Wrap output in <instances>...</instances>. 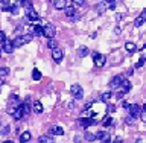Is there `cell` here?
Segmentation results:
<instances>
[{"mask_svg":"<svg viewBox=\"0 0 146 143\" xmlns=\"http://www.w3.org/2000/svg\"><path fill=\"white\" fill-rule=\"evenodd\" d=\"M91 57H93V63H94L96 67H102L104 64L107 63V57L102 55V53H99V52H93Z\"/></svg>","mask_w":146,"mask_h":143,"instance_id":"cell-1","label":"cell"},{"mask_svg":"<svg viewBox=\"0 0 146 143\" xmlns=\"http://www.w3.org/2000/svg\"><path fill=\"white\" fill-rule=\"evenodd\" d=\"M70 93L75 99H82L84 98V90H82V87L79 84H73L70 87Z\"/></svg>","mask_w":146,"mask_h":143,"instance_id":"cell-2","label":"cell"},{"mask_svg":"<svg viewBox=\"0 0 146 143\" xmlns=\"http://www.w3.org/2000/svg\"><path fill=\"white\" fill-rule=\"evenodd\" d=\"M43 35H44L47 40L53 38V37L56 35V27H55L53 25H46V26H43Z\"/></svg>","mask_w":146,"mask_h":143,"instance_id":"cell-3","label":"cell"},{"mask_svg":"<svg viewBox=\"0 0 146 143\" xmlns=\"http://www.w3.org/2000/svg\"><path fill=\"white\" fill-rule=\"evenodd\" d=\"M128 111H129V116L132 119H135V117H139L140 116V111H141V107L139 104H131L129 107H128Z\"/></svg>","mask_w":146,"mask_h":143,"instance_id":"cell-4","label":"cell"},{"mask_svg":"<svg viewBox=\"0 0 146 143\" xmlns=\"http://www.w3.org/2000/svg\"><path fill=\"white\" fill-rule=\"evenodd\" d=\"M123 79H125V78H123V75H116L111 81H110V88H119Z\"/></svg>","mask_w":146,"mask_h":143,"instance_id":"cell-5","label":"cell"},{"mask_svg":"<svg viewBox=\"0 0 146 143\" xmlns=\"http://www.w3.org/2000/svg\"><path fill=\"white\" fill-rule=\"evenodd\" d=\"M52 58H53V61H55V63H61V61H62V58H64L62 50L59 49V47L53 49V50H52Z\"/></svg>","mask_w":146,"mask_h":143,"instance_id":"cell-6","label":"cell"},{"mask_svg":"<svg viewBox=\"0 0 146 143\" xmlns=\"http://www.w3.org/2000/svg\"><path fill=\"white\" fill-rule=\"evenodd\" d=\"M64 11H66V15L70 18V20H76V18H78V17H76L78 14H76V11H75V8H73V5H67Z\"/></svg>","mask_w":146,"mask_h":143,"instance_id":"cell-7","label":"cell"},{"mask_svg":"<svg viewBox=\"0 0 146 143\" xmlns=\"http://www.w3.org/2000/svg\"><path fill=\"white\" fill-rule=\"evenodd\" d=\"M2 50L3 52H6V53H12V50H14V46H12V40H5L3 43H2Z\"/></svg>","mask_w":146,"mask_h":143,"instance_id":"cell-8","label":"cell"},{"mask_svg":"<svg viewBox=\"0 0 146 143\" xmlns=\"http://www.w3.org/2000/svg\"><path fill=\"white\" fill-rule=\"evenodd\" d=\"M119 88H120V91H119V93H122V94L128 93V91L131 90V82L128 81V79H123V81H122V84H120V87H119Z\"/></svg>","mask_w":146,"mask_h":143,"instance_id":"cell-9","label":"cell"},{"mask_svg":"<svg viewBox=\"0 0 146 143\" xmlns=\"http://www.w3.org/2000/svg\"><path fill=\"white\" fill-rule=\"evenodd\" d=\"M12 117L15 119V120H20V119L23 117V110H21V105H18V107L15 110H12Z\"/></svg>","mask_w":146,"mask_h":143,"instance_id":"cell-10","label":"cell"},{"mask_svg":"<svg viewBox=\"0 0 146 143\" xmlns=\"http://www.w3.org/2000/svg\"><path fill=\"white\" fill-rule=\"evenodd\" d=\"M145 21H146V15H145V11H143V12H141V15H139V17L135 18L134 26H135V27H140V26L145 25Z\"/></svg>","mask_w":146,"mask_h":143,"instance_id":"cell-11","label":"cell"},{"mask_svg":"<svg viewBox=\"0 0 146 143\" xmlns=\"http://www.w3.org/2000/svg\"><path fill=\"white\" fill-rule=\"evenodd\" d=\"M27 18H29L31 21H38L40 17H38V14H36L35 9L32 8V9H27Z\"/></svg>","mask_w":146,"mask_h":143,"instance_id":"cell-12","label":"cell"},{"mask_svg":"<svg viewBox=\"0 0 146 143\" xmlns=\"http://www.w3.org/2000/svg\"><path fill=\"white\" fill-rule=\"evenodd\" d=\"M32 110H34V113L41 114V113H43V104H41L40 100H35V102L32 104Z\"/></svg>","mask_w":146,"mask_h":143,"instance_id":"cell-13","label":"cell"},{"mask_svg":"<svg viewBox=\"0 0 146 143\" xmlns=\"http://www.w3.org/2000/svg\"><path fill=\"white\" fill-rule=\"evenodd\" d=\"M79 123H81V126H84V128H88L90 125H93V123H94V119L82 117V119H79Z\"/></svg>","mask_w":146,"mask_h":143,"instance_id":"cell-14","label":"cell"},{"mask_svg":"<svg viewBox=\"0 0 146 143\" xmlns=\"http://www.w3.org/2000/svg\"><path fill=\"white\" fill-rule=\"evenodd\" d=\"M64 134V130L61 126H58V125H55L50 128V136H62Z\"/></svg>","mask_w":146,"mask_h":143,"instance_id":"cell-15","label":"cell"},{"mask_svg":"<svg viewBox=\"0 0 146 143\" xmlns=\"http://www.w3.org/2000/svg\"><path fill=\"white\" fill-rule=\"evenodd\" d=\"M88 53H90V50H88V47H87V46H81V47L78 49V57H79V58H84V57H87Z\"/></svg>","mask_w":146,"mask_h":143,"instance_id":"cell-16","label":"cell"},{"mask_svg":"<svg viewBox=\"0 0 146 143\" xmlns=\"http://www.w3.org/2000/svg\"><path fill=\"white\" fill-rule=\"evenodd\" d=\"M36 35V37H40V35H43V26H40V25H34L32 26V37Z\"/></svg>","mask_w":146,"mask_h":143,"instance_id":"cell-17","label":"cell"},{"mask_svg":"<svg viewBox=\"0 0 146 143\" xmlns=\"http://www.w3.org/2000/svg\"><path fill=\"white\" fill-rule=\"evenodd\" d=\"M53 6L56 8V9H62V11H64V9H66V6H67V2H66V0H55V5H53Z\"/></svg>","mask_w":146,"mask_h":143,"instance_id":"cell-18","label":"cell"},{"mask_svg":"<svg viewBox=\"0 0 146 143\" xmlns=\"http://www.w3.org/2000/svg\"><path fill=\"white\" fill-rule=\"evenodd\" d=\"M38 143H55L52 136H41L38 139Z\"/></svg>","mask_w":146,"mask_h":143,"instance_id":"cell-19","label":"cell"},{"mask_svg":"<svg viewBox=\"0 0 146 143\" xmlns=\"http://www.w3.org/2000/svg\"><path fill=\"white\" fill-rule=\"evenodd\" d=\"M31 140V132L29 131H25V132H21L20 134V142L21 143H27Z\"/></svg>","mask_w":146,"mask_h":143,"instance_id":"cell-20","label":"cell"},{"mask_svg":"<svg viewBox=\"0 0 146 143\" xmlns=\"http://www.w3.org/2000/svg\"><path fill=\"white\" fill-rule=\"evenodd\" d=\"M96 136V140H105V139H108V137H110V134H108V132L107 131H99L98 132V134H94Z\"/></svg>","mask_w":146,"mask_h":143,"instance_id":"cell-21","label":"cell"},{"mask_svg":"<svg viewBox=\"0 0 146 143\" xmlns=\"http://www.w3.org/2000/svg\"><path fill=\"white\" fill-rule=\"evenodd\" d=\"M111 98H113L111 91H105V93H102V96H100V100H102V102H108Z\"/></svg>","mask_w":146,"mask_h":143,"instance_id":"cell-22","label":"cell"},{"mask_svg":"<svg viewBox=\"0 0 146 143\" xmlns=\"http://www.w3.org/2000/svg\"><path fill=\"white\" fill-rule=\"evenodd\" d=\"M21 40H23V44H27V43H31V41L34 40V37H32V34H23Z\"/></svg>","mask_w":146,"mask_h":143,"instance_id":"cell-23","label":"cell"},{"mask_svg":"<svg viewBox=\"0 0 146 143\" xmlns=\"http://www.w3.org/2000/svg\"><path fill=\"white\" fill-rule=\"evenodd\" d=\"M32 79H34V81H40L41 79V72L36 70V69H34V70H32Z\"/></svg>","mask_w":146,"mask_h":143,"instance_id":"cell-24","label":"cell"},{"mask_svg":"<svg viewBox=\"0 0 146 143\" xmlns=\"http://www.w3.org/2000/svg\"><path fill=\"white\" fill-rule=\"evenodd\" d=\"M96 9H98V14H99V15H102V14L105 12V9H107V5H105V2H102V3L98 5V8H96Z\"/></svg>","mask_w":146,"mask_h":143,"instance_id":"cell-25","label":"cell"},{"mask_svg":"<svg viewBox=\"0 0 146 143\" xmlns=\"http://www.w3.org/2000/svg\"><path fill=\"white\" fill-rule=\"evenodd\" d=\"M9 5H11L9 0H0V6H2L3 11H9Z\"/></svg>","mask_w":146,"mask_h":143,"instance_id":"cell-26","label":"cell"},{"mask_svg":"<svg viewBox=\"0 0 146 143\" xmlns=\"http://www.w3.org/2000/svg\"><path fill=\"white\" fill-rule=\"evenodd\" d=\"M125 49L128 50V52H135V50H137L135 44H134V43H129V41H128V43L125 44Z\"/></svg>","mask_w":146,"mask_h":143,"instance_id":"cell-27","label":"cell"},{"mask_svg":"<svg viewBox=\"0 0 146 143\" xmlns=\"http://www.w3.org/2000/svg\"><path fill=\"white\" fill-rule=\"evenodd\" d=\"M47 47H49V49H52V50H53V49H56V47H58V43H56V40L50 38V40L47 41Z\"/></svg>","mask_w":146,"mask_h":143,"instance_id":"cell-28","label":"cell"},{"mask_svg":"<svg viewBox=\"0 0 146 143\" xmlns=\"http://www.w3.org/2000/svg\"><path fill=\"white\" fill-rule=\"evenodd\" d=\"M8 75H9V69L8 67H0V78L8 76Z\"/></svg>","mask_w":146,"mask_h":143,"instance_id":"cell-29","label":"cell"},{"mask_svg":"<svg viewBox=\"0 0 146 143\" xmlns=\"http://www.w3.org/2000/svg\"><path fill=\"white\" fill-rule=\"evenodd\" d=\"M85 140L87 142H94L96 140V136L91 134V132H85Z\"/></svg>","mask_w":146,"mask_h":143,"instance_id":"cell-30","label":"cell"},{"mask_svg":"<svg viewBox=\"0 0 146 143\" xmlns=\"http://www.w3.org/2000/svg\"><path fill=\"white\" fill-rule=\"evenodd\" d=\"M9 131H11V126L6 125V126H3V130L0 131V134H2V136H8V134H9Z\"/></svg>","mask_w":146,"mask_h":143,"instance_id":"cell-31","label":"cell"},{"mask_svg":"<svg viewBox=\"0 0 146 143\" xmlns=\"http://www.w3.org/2000/svg\"><path fill=\"white\" fill-rule=\"evenodd\" d=\"M140 119H141V122H146V107L141 108V111H140Z\"/></svg>","mask_w":146,"mask_h":143,"instance_id":"cell-32","label":"cell"},{"mask_svg":"<svg viewBox=\"0 0 146 143\" xmlns=\"http://www.w3.org/2000/svg\"><path fill=\"white\" fill-rule=\"evenodd\" d=\"M145 59H146V58H145V55H141V58L139 59V63H137V64H135V67H137V69H140V67H143V64H145Z\"/></svg>","mask_w":146,"mask_h":143,"instance_id":"cell-33","label":"cell"},{"mask_svg":"<svg viewBox=\"0 0 146 143\" xmlns=\"http://www.w3.org/2000/svg\"><path fill=\"white\" fill-rule=\"evenodd\" d=\"M111 123H113V119H111V117H105V120H104V126H105V128H108Z\"/></svg>","mask_w":146,"mask_h":143,"instance_id":"cell-34","label":"cell"},{"mask_svg":"<svg viewBox=\"0 0 146 143\" xmlns=\"http://www.w3.org/2000/svg\"><path fill=\"white\" fill-rule=\"evenodd\" d=\"M134 120H135V119H132L131 116H128V117L125 119V123H126V125H132V123H134Z\"/></svg>","mask_w":146,"mask_h":143,"instance_id":"cell-35","label":"cell"},{"mask_svg":"<svg viewBox=\"0 0 146 143\" xmlns=\"http://www.w3.org/2000/svg\"><path fill=\"white\" fill-rule=\"evenodd\" d=\"M107 8H110V9H114V8H116V2H114V0H111V2H108V3H107Z\"/></svg>","mask_w":146,"mask_h":143,"instance_id":"cell-36","label":"cell"},{"mask_svg":"<svg viewBox=\"0 0 146 143\" xmlns=\"http://www.w3.org/2000/svg\"><path fill=\"white\" fill-rule=\"evenodd\" d=\"M5 40H6V35H5V32H3V31H0V44H2Z\"/></svg>","mask_w":146,"mask_h":143,"instance_id":"cell-37","label":"cell"},{"mask_svg":"<svg viewBox=\"0 0 146 143\" xmlns=\"http://www.w3.org/2000/svg\"><path fill=\"white\" fill-rule=\"evenodd\" d=\"M72 3L78 5V6H81V5H84V0H72Z\"/></svg>","mask_w":146,"mask_h":143,"instance_id":"cell-38","label":"cell"},{"mask_svg":"<svg viewBox=\"0 0 146 143\" xmlns=\"http://www.w3.org/2000/svg\"><path fill=\"white\" fill-rule=\"evenodd\" d=\"M113 143H123V140H122V137H116V139L113 140Z\"/></svg>","mask_w":146,"mask_h":143,"instance_id":"cell-39","label":"cell"},{"mask_svg":"<svg viewBox=\"0 0 146 143\" xmlns=\"http://www.w3.org/2000/svg\"><path fill=\"white\" fill-rule=\"evenodd\" d=\"M75 143H81V137H79V136L75 137Z\"/></svg>","mask_w":146,"mask_h":143,"instance_id":"cell-40","label":"cell"},{"mask_svg":"<svg viewBox=\"0 0 146 143\" xmlns=\"http://www.w3.org/2000/svg\"><path fill=\"white\" fill-rule=\"evenodd\" d=\"M122 107L123 108H128V107H129V104H128V102H122Z\"/></svg>","mask_w":146,"mask_h":143,"instance_id":"cell-41","label":"cell"},{"mask_svg":"<svg viewBox=\"0 0 146 143\" xmlns=\"http://www.w3.org/2000/svg\"><path fill=\"white\" fill-rule=\"evenodd\" d=\"M2 87H3V79L0 78V88H2Z\"/></svg>","mask_w":146,"mask_h":143,"instance_id":"cell-42","label":"cell"},{"mask_svg":"<svg viewBox=\"0 0 146 143\" xmlns=\"http://www.w3.org/2000/svg\"><path fill=\"white\" fill-rule=\"evenodd\" d=\"M102 143H110V137H108V139H105V140H104Z\"/></svg>","mask_w":146,"mask_h":143,"instance_id":"cell-43","label":"cell"},{"mask_svg":"<svg viewBox=\"0 0 146 143\" xmlns=\"http://www.w3.org/2000/svg\"><path fill=\"white\" fill-rule=\"evenodd\" d=\"M135 143H143V140H141V139H137V142Z\"/></svg>","mask_w":146,"mask_h":143,"instance_id":"cell-44","label":"cell"},{"mask_svg":"<svg viewBox=\"0 0 146 143\" xmlns=\"http://www.w3.org/2000/svg\"><path fill=\"white\" fill-rule=\"evenodd\" d=\"M3 143H14V142H12V140H5Z\"/></svg>","mask_w":146,"mask_h":143,"instance_id":"cell-45","label":"cell"},{"mask_svg":"<svg viewBox=\"0 0 146 143\" xmlns=\"http://www.w3.org/2000/svg\"><path fill=\"white\" fill-rule=\"evenodd\" d=\"M104 2H105V3H108V2H111V0H104Z\"/></svg>","mask_w":146,"mask_h":143,"instance_id":"cell-46","label":"cell"}]
</instances>
